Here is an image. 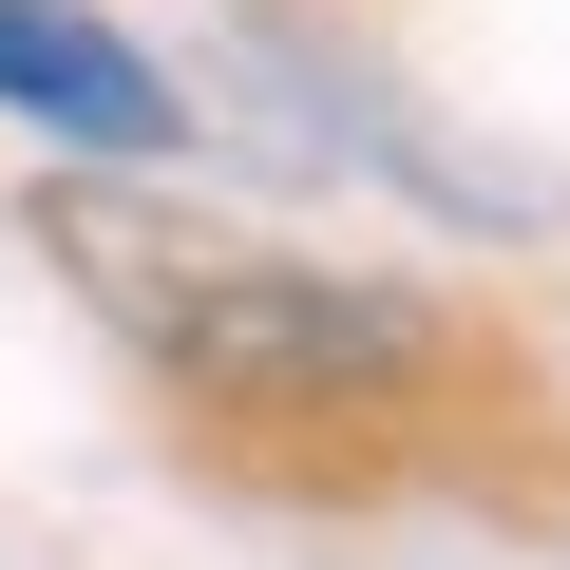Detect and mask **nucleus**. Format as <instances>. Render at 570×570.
Wrapping results in <instances>:
<instances>
[{
  "label": "nucleus",
  "mask_w": 570,
  "mask_h": 570,
  "mask_svg": "<svg viewBox=\"0 0 570 570\" xmlns=\"http://www.w3.org/2000/svg\"><path fill=\"white\" fill-rule=\"evenodd\" d=\"M0 115H39V134H77V153H171L190 115H171V77L115 39V20H77V0H0Z\"/></svg>",
  "instance_id": "obj_2"
},
{
  "label": "nucleus",
  "mask_w": 570,
  "mask_h": 570,
  "mask_svg": "<svg viewBox=\"0 0 570 570\" xmlns=\"http://www.w3.org/2000/svg\"><path fill=\"white\" fill-rule=\"evenodd\" d=\"M58 247L96 285V324L209 419H362V400L438 381V305H400L362 266H285V247H228L134 190H58Z\"/></svg>",
  "instance_id": "obj_1"
}]
</instances>
